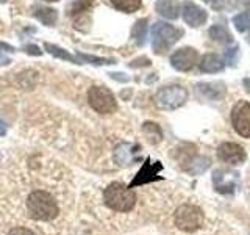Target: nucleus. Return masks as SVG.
Returning a JSON list of instances; mask_svg holds the SVG:
<instances>
[{
  "mask_svg": "<svg viewBox=\"0 0 250 235\" xmlns=\"http://www.w3.org/2000/svg\"><path fill=\"white\" fill-rule=\"evenodd\" d=\"M27 213L35 221H52L58 216L60 207L49 191L36 190L27 198Z\"/></svg>",
  "mask_w": 250,
  "mask_h": 235,
  "instance_id": "obj_1",
  "label": "nucleus"
},
{
  "mask_svg": "<svg viewBox=\"0 0 250 235\" xmlns=\"http://www.w3.org/2000/svg\"><path fill=\"white\" fill-rule=\"evenodd\" d=\"M104 202L114 212H130L136 204V194L127 185L113 182L104 190Z\"/></svg>",
  "mask_w": 250,
  "mask_h": 235,
  "instance_id": "obj_2",
  "label": "nucleus"
},
{
  "mask_svg": "<svg viewBox=\"0 0 250 235\" xmlns=\"http://www.w3.org/2000/svg\"><path fill=\"white\" fill-rule=\"evenodd\" d=\"M183 28L170 25L167 22H155L152 25V49L153 53L163 55L172 46L177 44L183 38Z\"/></svg>",
  "mask_w": 250,
  "mask_h": 235,
  "instance_id": "obj_3",
  "label": "nucleus"
},
{
  "mask_svg": "<svg viewBox=\"0 0 250 235\" xmlns=\"http://www.w3.org/2000/svg\"><path fill=\"white\" fill-rule=\"evenodd\" d=\"M203 210L194 204H183L174 213V223L180 231L183 232H195L203 226Z\"/></svg>",
  "mask_w": 250,
  "mask_h": 235,
  "instance_id": "obj_4",
  "label": "nucleus"
},
{
  "mask_svg": "<svg viewBox=\"0 0 250 235\" xmlns=\"http://www.w3.org/2000/svg\"><path fill=\"white\" fill-rule=\"evenodd\" d=\"M188 100V91L182 85H167L163 86L155 94V104L161 110H177L183 107Z\"/></svg>",
  "mask_w": 250,
  "mask_h": 235,
  "instance_id": "obj_5",
  "label": "nucleus"
},
{
  "mask_svg": "<svg viewBox=\"0 0 250 235\" xmlns=\"http://www.w3.org/2000/svg\"><path fill=\"white\" fill-rule=\"evenodd\" d=\"M88 102L91 108L100 115H111L117 110V100L106 86H91L88 91Z\"/></svg>",
  "mask_w": 250,
  "mask_h": 235,
  "instance_id": "obj_6",
  "label": "nucleus"
},
{
  "mask_svg": "<svg viewBox=\"0 0 250 235\" xmlns=\"http://www.w3.org/2000/svg\"><path fill=\"white\" fill-rule=\"evenodd\" d=\"M231 124L238 135L250 138V102L239 100L231 108Z\"/></svg>",
  "mask_w": 250,
  "mask_h": 235,
  "instance_id": "obj_7",
  "label": "nucleus"
},
{
  "mask_svg": "<svg viewBox=\"0 0 250 235\" xmlns=\"http://www.w3.org/2000/svg\"><path fill=\"white\" fill-rule=\"evenodd\" d=\"M161 171H163V163L152 162L150 157H147L141 169L136 172V176L133 177V180L130 182L128 188H136V187L150 184V182H156V180H163V176H160Z\"/></svg>",
  "mask_w": 250,
  "mask_h": 235,
  "instance_id": "obj_8",
  "label": "nucleus"
},
{
  "mask_svg": "<svg viewBox=\"0 0 250 235\" xmlns=\"http://www.w3.org/2000/svg\"><path fill=\"white\" fill-rule=\"evenodd\" d=\"M199 63V52L194 47H182L170 55V66L180 70V72H188Z\"/></svg>",
  "mask_w": 250,
  "mask_h": 235,
  "instance_id": "obj_9",
  "label": "nucleus"
},
{
  "mask_svg": "<svg viewBox=\"0 0 250 235\" xmlns=\"http://www.w3.org/2000/svg\"><path fill=\"white\" fill-rule=\"evenodd\" d=\"M114 162L122 168L141 162V146L136 143H121L114 147Z\"/></svg>",
  "mask_w": 250,
  "mask_h": 235,
  "instance_id": "obj_10",
  "label": "nucleus"
},
{
  "mask_svg": "<svg viewBox=\"0 0 250 235\" xmlns=\"http://www.w3.org/2000/svg\"><path fill=\"white\" fill-rule=\"evenodd\" d=\"M217 157L221 162L236 166V164L246 162L247 154L244 151V147L238 143H222L217 147Z\"/></svg>",
  "mask_w": 250,
  "mask_h": 235,
  "instance_id": "obj_11",
  "label": "nucleus"
},
{
  "mask_svg": "<svg viewBox=\"0 0 250 235\" xmlns=\"http://www.w3.org/2000/svg\"><path fill=\"white\" fill-rule=\"evenodd\" d=\"M183 16V21L186 22V25H189L192 28L202 27L203 24L208 21V13L200 8L199 5H195L191 0H186L182 5V10H180Z\"/></svg>",
  "mask_w": 250,
  "mask_h": 235,
  "instance_id": "obj_12",
  "label": "nucleus"
},
{
  "mask_svg": "<svg viewBox=\"0 0 250 235\" xmlns=\"http://www.w3.org/2000/svg\"><path fill=\"white\" fill-rule=\"evenodd\" d=\"M213 184L217 193L231 194L234 193V188L238 184V174L227 169H216L213 172Z\"/></svg>",
  "mask_w": 250,
  "mask_h": 235,
  "instance_id": "obj_13",
  "label": "nucleus"
},
{
  "mask_svg": "<svg viewBox=\"0 0 250 235\" xmlns=\"http://www.w3.org/2000/svg\"><path fill=\"white\" fill-rule=\"evenodd\" d=\"M197 91L203 99L208 100H221L225 96V83L222 82H202L195 85Z\"/></svg>",
  "mask_w": 250,
  "mask_h": 235,
  "instance_id": "obj_14",
  "label": "nucleus"
},
{
  "mask_svg": "<svg viewBox=\"0 0 250 235\" xmlns=\"http://www.w3.org/2000/svg\"><path fill=\"white\" fill-rule=\"evenodd\" d=\"M225 68V61L217 53H205L199 63V69L205 74H217L222 72Z\"/></svg>",
  "mask_w": 250,
  "mask_h": 235,
  "instance_id": "obj_15",
  "label": "nucleus"
},
{
  "mask_svg": "<svg viewBox=\"0 0 250 235\" xmlns=\"http://www.w3.org/2000/svg\"><path fill=\"white\" fill-rule=\"evenodd\" d=\"M155 10L160 16L170 21H175L180 16V10H182V5L178 3V0H156L155 3Z\"/></svg>",
  "mask_w": 250,
  "mask_h": 235,
  "instance_id": "obj_16",
  "label": "nucleus"
},
{
  "mask_svg": "<svg viewBox=\"0 0 250 235\" xmlns=\"http://www.w3.org/2000/svg\"><path fill=\"white\" fill-rule=\"evenodd\" d=\"M33 16L45 27H53L58 21V11L49 6H33Z\"/></svg>",
  "mask_w": 250,
  "mask_h": 235,
  "instance_id": "obj_17",
  "label": "nucleus"
},
{
  "mask_svg": "<svg viewBox=\"0 0 250 235\" xmlns=\"http://www.w3.org/2000/svg\"><path fill=\"white\" fill-rule=\"evenodd\" d=\"M183 163H186L183 166V169L192 176H197V174H202V172H205L207 168L211 164L208 157H191V159H186Z\"/></svg>",
  "mask_w": 250,
  "mask_h": 235,
  "instance_id": "obj_18",
  "label": "nucleus"
},
{
  "mask_svg": "<svg viewBox=\"0 0 250 235\" xmlns=\"http://www.w3.org/2000/svg\"><path fill=\"white\" fill-rule=\"evenodd\" d=\"M44 50L47 53H50L52 57L55 58H60V60H64V61H69V63H75V65H82L80 60H78L75 55L72 53H69L67 50L64 49H61L60 46L57 44H50V43H44Z\"/></svg>",
  "mask_w": 250,
  "mask_h": 235,
  "instance_id": "obj_19",
  "label": "nucleus"
},
{
  "mask_svg": "<svg viewBox=\"0 0 250 235\" xmlns=\"http://www.w3.org/2000/svg\"><path fill=\"white\" fill-rule=\"evenodd\" d=\"M208 35L216 43H221V44H231L233 43L231 33L224 25H219V24H214V25L209 27Z\"/></svg>",
  "mask_w": 250,
  "mask_h": 235,
  "instance_id": "obj_20",
  "label": "nucleus"
},
{
  "mask_svg": "<svg viewBox=\"0 0 250 235\" xmlns=\"http://www.w3.org/2000/svg\"><path fill=\"white\" fill-rule=\"evenodd\" d=\"M143 133L146 135L147 141L150 144H158L160 141L163 140L161 127L156 122H152V121H147V122L143 124Z\"/></svg>",
  "mask_w": 250,
  "mask_h": 235,
  "instance_id": "obj_21",
  "label": "nucleus"
},
{
  "mask_svg": "<svg viewBox=\"0 0 250 235\" xmlns=\"http://www.w3.org/2000/svg\"><path fill=\"white\" fill-rule=\"evenodd\" d=\"M131 39L136 43V46L143 47L147 39V19H138L131 28Z\"/></svg>",
  "mask_w": 250,
  "mask_h": 235,
  "instance_id": "obj_22",
  "label": "nucleus"
},
{
  "mask_svg": "<svg viewBox=\"0 0 250 235\" xmlns=\"http://www.w3.org/2000/svg\"><path fill=\"white\" fill-rule=\"evenodd\" d=\"M75 57L80 60V63H89L94 66H105V65H116L114 58H104V57H96V55H89V53H83V52H77Z\"/></svg>",
  "mask_w": 250,
  "mask_h": 235,
  "instance_id": "obj_23",
  "label": "nucleus"
},
{
  "mask_svg": "<svg viewBox=\"0 0 250 235\" xmlns=\"http://www.w3.org/2000/svg\"><path fill=\"white\" fill-rule=\"evenodd\" d=\"M109 2L116 10L122 13H135L143 5V0H109Z\"/></svg>",
  "mask_w": 250,
  "mask_h": 235,
  "instance_id": "obj_24",
  "label": "nucleus"
},
{
  "mask_svg": "<svg viewBox=\"0 0 250 235\" xmlns=\"http://www.w3.org/2000/svg\"><path fill=\"white\" fill-rule=\"evenodd\" d=\"M94 5V0H75V2L70 5V10H69V14L70 18H80V16L86 14Z\"/></svg>",
  "mask_w": 250,
  "mask_h": 235,
  "instance_id": "obj_25",
  "label": "nucleus"
},
{
  "mask_svg": "<svg viewBox=\"0 0 250 235\" xmlns=\"http://www.w3.org/2000/svg\"><path fill=\"white\" fill-rule=\"evenodd\" d=\"M233 25L239 33H244V31L250 30V11L239 13L233 18Z\"/></svg>",
  "mask_w": 250,
  "mask_h": 235,
  "instance_id": "obj_26",
  "label": "nucleus"
},
{
  "mask_svg": "<svg viewBox=\"0 0 250 235\" xmlns=\"http://www.w3.org/2000/svg\"><path fill=\"white\" fill-rule=\"evenodd\" d=\"M14 52H16V49H14L13 46L0 41V65H10L11 58L8 57V55H11Z\"/></svg>",
  "mask_w": 250,
  "mask_h": 235,
  "instance_id": "obj_27",
  "label": "nucleus"
},
{
  "mask_svg": "<svg viewBox=\"0 0 250 235\" xmlns=\"http://www.w3.org/2000/svg\"><path fill=\"white\" fill-rule=\"evenodd\" d=\"M238 60H239V47L234 46L233 49H227L225 52V65H229L231 68H234L238 65Z\"/></svg>",
  "mask_w": 250,
  "mask_h": 235,
  "instance_id": "obj_28",
  "label": "nucleus"
},
{
  "mask_svg": "<svg viewBox=\"0 0 250 235\" xmlns=\"http://www.w3.org/2000/svg\"><path fill=\"white\" fill-rule=\"evenodd\" d=\"M152 65V61L150 58H147V57H139V58H135L133 61L128 63V66L133 68V69H136V68H147V66H150Z\"/></svg>",
  "mask_w": 250,
  "mask_h": 235,
  "instance_id": "obj_29",
  "label": "nucleus"
},
{
  "mask_svg": "<svg viewBox=\"0 0 250 235\" xmlns=\"http://www.w3.org/2000/svg\"><path fill=\"white\" fill-rule=\"evenodd\" d=\"M203 3H207L211 10H216V11H221L225 8L224 0H203Z\"/></svg>",
  "mask_w": 250,
  "mask_h": 235,
  "instance_id": "obj_30",
  "label": "nucleus"
},
{
  "mask_svg": "<svg viewBox=\"0 0 250 235\" xmlns=\"http://www.w3.org/2000/svg\"><path fill=\"white\" fill-rule=\"evenodd\" d=\"M6 235H36V234L33 231L27 229V227H14V229H11Z\"/></svg>",
  "mask_w": 250,
  "mask_h": 235,
  "instance_id": "obj_31",
  "label": "nucleus"
},
{
  "mask_svg": "<svg viewBox=\"0 0 250 235\" xmlns=\"http://www.w3.org/2000/svg\"><path fill=\"white\" fill-rule=\"evenodd\" d=\"M23 52L28 53V55H33V57H39V55L42 53V50L39 49L38 46H35V44H28V46H25V47H23Z\"/></svg>",
  "mask_w": 250,
  "mask_h": 235,
  "instance_id": "obj_32",
  "label": "nucleus"
},
{
  "mask_svg": "<svg viewBox=\"0 0 250 235\" xmlns=\"http://www.w3.org/2000/svg\"><path fill=\"white\" fill-rule=\"evenodd\" d=\"M108 75L111 77L113 80H117V82H128L130 80V78L122 72H109Z\"/></svg>",
  "mask_w": 250,
  "mask_h": 235,
  "instance_id": "obj_33",
  "label": "nucleus"
},
{
  "mask_svg": "<svg viewBox=\"0 0 250 235\" xmlns=\"http://www.w3.org/2000/svg\"><path fill=\"white\" fill-rule=\"evenodd\" d=\"M6 132H8V127H6V124L2 121V119H0V135H6Z\"/></svg>",
  "mask_w": 250,
  "mask_h": 235,
  "instance_id": "obj_34",
  "label": "nucleus"
},
{
  "mask_svg": "<svg viewBox=\"0 0 250 235\" xmlns=\"http://www.w3.org/2000/svg\"><path fill=\"white\" fill-rule=\"evenodd\" d=\"M242 85H244L246 91L250 94V78H244V80H242Z\"/></svg>",
  "mask_w": 250,
  "mask_h": 235,
  "instance_id": "obj_35",
  "label": "nucleus"
},
{
  "mask_svg": "<svg viewBox=\"0 0 250 235\" xmlns=\"http://www.w3.org/2000/svg\"><path fill=\"white\" fill-rule=\"evenodd\" d=\"M44 2H60V0H44Z\"/></svg>",
  "mask_w": 250,
  "mask_h": 235,
  "instance_id": "obj_36",
  "label": "nucleus"
},
{
  "mask_svg": "<svg viewBox=\"0 0 250 235\" xmlns=\"http://www.w3.org/2000/svg\"><path fill=\"white\" fill-rule=\"evenodd\" d=\"M8 2V0H0V3H6Z\"/></svg>",
  "mask_w": 250,
  "mask_h": 235,
  "instance_id": "obj_37",
  "label": "nucleus"
},
{
  "mask_svg": "<svg viewBox=\"0 0 250 235\" xmlns=\"http://www.w3.org/2000/svg\"><path fill=\"white\" fill-rule=\"evenodd\" d=\"M241 2H250V0H241Z\"/></svg>",
  "mask_w": 250,
  "mask_h": 235,
  "instance_id": "obj_38",
  "label": "nucleus"
},
{
  "mask_svg": "<svg viewBox=\"0 0 250 235\" xmlns=\"http://www.w3.org/2000/svg\"><path fill=\"white\" fill-rule=\"evenodd\" d=\"M249 43H250V35H249Z\"/></svg>",
  "mask_w": 250,
  "mask_h": 235,
  "instance_id": "obj_39",
  "label": "nucleus"
},
{
  "mask_svg": "<svg viewBox=\"0 0 250 235\" xmlns=\"http://www.w3.org/2000/svg\"><path fill=\"white\" fill-rule=\"evenodd\" d=\"M0 160H2V155H0Z\"/></svg>",
  "mask_w": 250,
  "mask_h": 235,
  "instance_id": "obj_40",
  "label": "nucleus"
}]
</instances>
